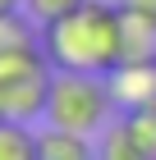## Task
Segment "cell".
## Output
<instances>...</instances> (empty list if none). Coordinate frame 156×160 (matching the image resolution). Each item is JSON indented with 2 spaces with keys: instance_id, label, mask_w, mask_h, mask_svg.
<instances>
[{
  "instance_id": "4",
  "label": "cell",
  "mask_w": 156,
  "mask_h": 160,
  "mask_svg": "<svg viewBox=\"0 0 156 160\" xmlns=\"http://www.w3.org/2000/svg\"><path fill=\"white\" fill-rule=\"evenodd\" d=\"M106 87L115 96V110H124V114L156 105V60H120L106 73Z\"/></svg>"
},
{
  "instance_id": "10",
  "label": "cell",
  "mask_w": 156,
  "mask_h": 160,
  "mask_svg": "<svg viewBox=\"0 0 156 160\" xmlns=\"http://www.w3.org/2000/svg\"><path fill=\"white\" fill-rule=\"evenodd\" d=\"M32 32H28V18L23 14H0V55H9V50L28 46Z\"/></svg>"
},
{
  "instance_id": "14",
  "label": "cell",
  "mask_w": 156,
  "mask_h": 160,
  "mask_svg": "<svg viewBox=\"0 0 156 160\" xmlns=\"http://www.w3.org/2000/svg\"><path fill=\"white\" fill-rule=\"evenodd\" d=\"M0 119H5V114H0Z\"/></svg>"
},
{
  "instance_id": "13",
  "label": "cell",
  "mask_w": 156,
  "mask_h": 160,
  "mask_svg": "<svg viewBox=\"0 0 156 160\" xmlns=\"http://www.w3.org/2000/svg\"><path fill=\"white\" fill-rule=\"evenodd\" d=\"M23 9V0H0V14H19Z\"/></svg>"
},
{
  "instance_id": "9",
  "label": "cell",
  "mask_w": 156,
  "mask_h": 160,
  "mask_svg": "<svg viewBox=\"0 0 156 160\" xmlns=\"http://www.w3.org/2000/svg\"><path fill=\"white\" fill-rule=\"evenodd\" d=\"M78 5H87V0H23V9H28V18L32 23H55V18H64V14H73Z\"/></svg>"
},
{
  "instance_id": "5",
  "label": "cell",
  "mask_w": 156,
  "mask_h": 160,
  "mask_svg": "<svg viewBox=\"0 0 156 160\" xmlns=\"http://www.w3.org/2000/svg\"><path fill=\"white\" fill-rule=\"evenodd\" d=\"M37 160H96L92 137L69 133V128H41L37 133Z\"/></svg>"
},
{
  "instance_id": "11",
  "label": "cell",
  "mask_w": 156,
  "mask_h": 160,
  "mask_svg": "<svg viewBox=\"0 0 156 160\" xmlns=\"http://www.w3.org/2000/svg\"><path fill=\"white\" fill-rule=\"evenodd\" d=\"M124 123H129V133L143 142L147 151L156 156V105H143V110H133V114H124Z\"/></svg>"
},
{
  "instance_id": "6",
  "label": "cell",
  "mask_w": 156,
  "mask_h": 160,
  "mask_svg": "<svg viewBox=\"0 0 156 160\" xmlns=\"http://www.w3.org/2000/svg\"><path fill=\"white\" fill-rule=\"evenodd\" d=\"M120 60H156V18L120 9Z\"/></svg>"
},
{
  "instance_id": "2",
  "label": "cell",
  "mask_w": 156,
  "mask_h": 160,
  "mask_svg": "<svg viewBox=\"0 0 156 160\" xmlns=\"http://www.w3.org/2000/svg\"><path fill=\"white\" fill-rule=\"evenodd\" d=\"M51 82H55V69H51L41 41H28V46L0 55V114L14 123L46 119Z\"/></svg>"
},
{
  "instance_id": "8",
  "label": "cell",
  "mask_w": 156,
  "mask_h": 160,
  "mask_svg": "<svg viewBox=\"0 0 156 160\" xmlns=\"http://www.w3.org/2000/svg\"><path fill=\"white\" fill-rule=\"evenodd\" d=\"M0 160H37V133L28 123L0 119Z\"/></svg>"
},
{
  "instance_id": "3",
  "label": "cell",
  "mask_w": 156,
  "mask_h": 160,
  "mask_svg": "<svg viewBox=\"0 0 156 160\" xmlns=\"http://www.w3.org/2000/svg\"><path fill=\"white\" fill-rule=\"evenodd\" d=\"M110 110L115 96L101 73H55L51 82V101H46V123L51 128H69L83 137H101L110 128Z\"/></svg>"
},
{
  "instance_id": "7",
  "label": "cell",
  "mask_w": 156,
  "mask_h": 160,
  "mask_svg": "<svg viewBox=\"0 0 156 160\" xmlns=\"http://www.w3.org/2000/svg\"><path fill=\"white\" fill-rule=\"evenodd\" d=\"M96 160H156V156L129 133V123L120 119V123H110L106 133H101V142H96Z\"/></svg>"
},
{
  "instance_id": "1",
  "label": "cell",
  "mask_w": 156,
  "mask_h": 160,
  "mask_svg": "<svg viewBox=\"0 0 156 160\" xmlns=\"http://www.w3.org/2000/svg\"><path fill=\"white\" fill-rule=\"evenodd\" d=\"M41 50L55 73H101L120 64V5L87 0L73 14L41 28Z\"/></svg>"
},
{
  "instance_id": "12",
  "label": "cell",
  "mask_w": 156,
  "mask_h": 160,
  "mask_svg": "<svg viewBox=\"0 0 156 160\" xmlns=\"http://www.w3.org/2000/svg\"><path fill=\"white\" fill-rule=\"evenodd\" d=\"M120 9H133V14H143V18H156V0H115Z\"/></svg>"
}]
</instances>
